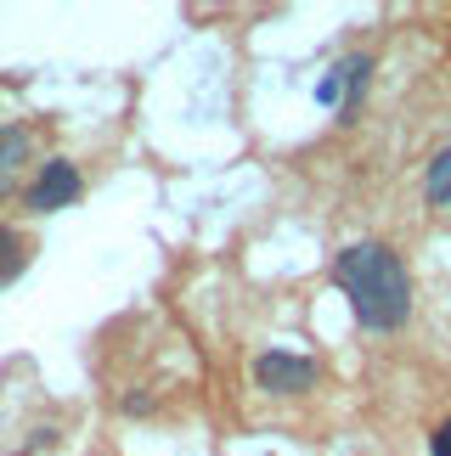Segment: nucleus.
<instances>
[{
    "label": "nucleus",
    "mask_w": 451,
    "mask_h": 456,
    "mask_svg": "<svg viewBox=\"0 0 451 456\" xmlns=\"http://www.w3.org/2000/svg\"><path fill=\"white\" fill-rule=\"evenodd\" d=\"M333 282L350 299L356 322L367 332H401L412 315V276L401 265V254L390 242H350L333 259Z\"/></svg>",
    "instance_id": "1"
},
{
    "label": "nucleus",
    "mask_w": 451,
    "mask_h": 456,
    "mask_svg": "<svg viewBox=\"0 0 451 456\" xmlns=\"http://www.w3.org/2000/svg\"><path fill=\"white\" fill-rule=\"evenodd\" d=\"M339 74H344V108H339V125H356V113H361V91H367V79H373V57H367V51H350V57H339Z\"/></svg>",
    "instance_id": "4"
},
{
    "label": "nucleus",
    "mask_w": 451,
    "mask_h": 456,
    "mask_svg": "<svg viewBox=\"0 0 451 456\" xmlns=\"http://www.w3.org/2000/svg\"><path fill=\"white\" fill-rule=\"evenodd\" d=\"M316 102H322V108H344V74H339V62L316 79Z\"/></svg>",
    "instance_id": "8"
},
{
    "label": "nucleus",
    "mask_w": 451,
    "mask_h": 456,
    "mask_svg": "<svg viewBox=\"0 0 451 456\" xmlns=\"http://www.w3.org/2000/svg\"><path fill=\"white\" fill-rule=\"evenodd\" d=\"M29 152H34L29 130H23V125H12V118H6V125H0V175L12 181V169H17V164H29Z\"/></svg>",
    "instance_id": "7"
},
{
    "label": "nucleus",
    "mask_w": 451,
    "mask_h": 456,
    "mask_svg": "<svg viewBox=\"0 0 451 456\" xmlns=\"http://www.w3.org/2000/svg\"><path fill=\"white\" fill-rule=\"evenodd\" d=\"M429 451H435V456H451V423H440L435 434H429Z\"/></svg>",
    "instance_id": "9"
},
{
    "label": "nucleus",
    "mask_w": 451,
    "mask_h": 456,
    "mask_svg": "<svg viewBox=\"0 0 451 456\" xmlns=\"http://www.w3.org/2000/svg\"><path fill=\"white\" fill-rule=\"evenodd\" d=\"M125 411L135 417V411H152V395H125Z\"/></svg>",
    "instance_id": "10"
},
{
    "label": "nucleus",
    "mask_w": 451,
    "mask_h": 456,
    "mask_svg": "<svg viewBox=\"0 0 451 456\" xmlns=\"http://www.w3.org/2000/svg\"><path fill=\"white\" fill-rule=\"evenodd\" d=\"M29 237L23 232H17V225H0V288H6V282H17V276H23L29 271Z\"/></svg>",
    "instance_id": "5"
},
{
    "label": "nucleus",
    "mask_w": 451,
    "mask_h": 456,
    "mask_svg": "<svg viewBox=\"0 0 451 456\" xmlns=\"http://www.w3.org/2000/svg\"><path fill=\"white\" fill-rule=\"evenodd\" d=\"M423 203L429 208H451V147H440L423 169Z\"/></svg>",
    "instance_id": "6"
},
{
    "label": "nucleus",
    "mask_w": 451,
    "mask_h": 456,
    "mask_svg": "<svg viewBox=\"0 0 451 456\" xmlns=\"http://www.w3.org/2000/svg\"><path fill=\"white\" fill-rule=\"evenodd\" d=\"M79 191H85V175H79L74 158H45L40 175H34L29 191H23V208L29 215H57V208L79 203Z\"/></svg>",
    "instance_id": "3"
},
{
    "label": "nucleus",
    "mask_w": 451,
    "mask_h": 456,
    "mask_svg": "<svg viewBox=\"0 0 451 456\" xmlns=\"http://www.w3.org/2000/svg\"><path fill=\"white\" fill-rule=\"evenodd\" d=\"M322 383V366L310 355H293V349H266V355H254V389L259 395H310Z\"/></svg>",
    "instance_id": "2"
}]
</instances>
